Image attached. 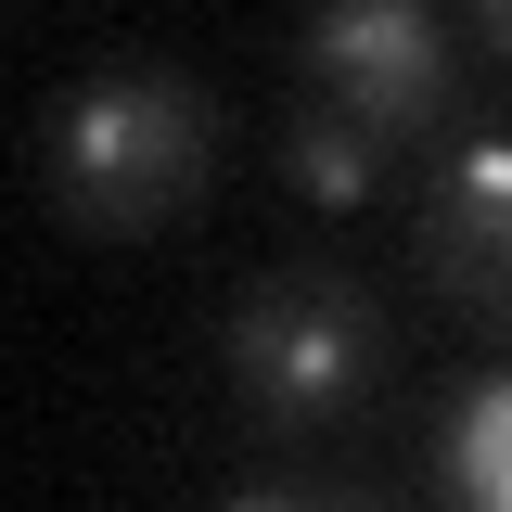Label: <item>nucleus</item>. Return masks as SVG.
I'll list each match as a JSON object with an SVG mask.
<instances>
[{
  "label": "nucleus",
  "mask_w": 512,
  "mask_h": 512,
  "mask_svg": "<svg viewBox=\"0 0 512 512\" xmlns=\"http://www.w3.org/2000/svg\"><path fill=\"white\" fill-rule=\"evenodd\" d=\"M39 192L90 244H154L218 192V90L192 64H90L39 128Z\"/></svg>",
  "instance_id": "f257e3e1"
},
{
  "label": "nucleus",
  "mask_w": 512,
  "mask_h": 512,
  "mask_svg": "<svg viewBox=\"0 0 512 512\" xmlns=\"http://www.w3.org/2000/svg\"><path fill=\"white\" fill-rule=\"evenodd\" d=\"M218 359H231V397H244L256 436H320V423H359L397 372V320L359 269L333 256H282L256 269L231 320H218Z\"/></svg>",
  "instance_id": "f03ea898"
},
{
  "label": "nucleus",
  "mask_w": 512,
  "mask_h": 512,
  "mask_svg": "<svg viewBox=\"0 0 512 512\" xmlns=\"http://www.w3.org/2000/svg\"><path fill=\"white\" fill-rule=\"evenodd\" d=\"M448 90H461V39H448L423 0H333V13L308 26V103L359 116L372 141L436 128Z\"/></svg>",
  "instance_id": "7ed1b4c3"
},
{
  "label": "nucleus",
  "mask_w": 512,
  "mask_h": 512,
  "mask_svg": "<svg viewBox=\"0 0 512 512\" xmlns=\"http://www.w3.org/2000/svg\"><path fill=\"white\" fill-rule=\"evenodd\" d=\"M423 282L461 295V308H500L512 282V141L500 128H461L436 154V192H423Z\"/></svg>",
  "instance_id": "20e7f679"
},
{
  "label": "nucleus",
  "mask_w": 512,
  "mask_h": 512,
  "mask_svg": "<svg viewBox=\"0 0 512 512\" xmlns=\"http://www.w3.org/2000/svg\"><path fill=\"white\" fill-rule=\"evenodd\" d=\"M436 500L448 512H512V384L474 372L436 410Z\"/></svg>",
  "instance_id": "39448f33"
},
{
  "label": "nucleus",
  "mask_w": 512,
  "mask_h": 512,
  "mask_svg": "<svg viewBox=\"0 0 512 512\" xmlns=\"http://www.w3.org/2000/svg\"><path fill=\"white\" fill-rule=\"evenodd\" d=\"M384 154H397V141H372L359 116H333V103H295V116H282V180L308 192L320 218L372 205V192H384Z\"/></svg>",
  "instance_id": "423d86ee"
},
{
  "label": "nucleus",
  "mask_w": 512,
  "mask_h": 512,
  "mask_svg": "<svg viewBox=\"0 0 512 512\" xmlns=\"http://www.w3.org/2000/svg\"><path fill=\"white\" fill-rule=\"evenodd\" d=\"M231 512H397L372 487V474H269V487H244Z\"/></svg>",
  "instance_id": "0eeeda50"
}]
</instances>
